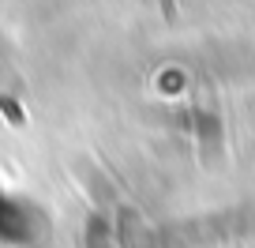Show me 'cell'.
Returning a JSON list of instances; mask_svg holds the SVG:
<instances>
[{"mask_svg": "<svg viewBox=\"0 0 255 248\" xmlns=\"http://www.w3.org/2000/svg\"><path fill=\"white\" fill-rule=\"evenodd\" d=\"M87 248H113L109 226H105V218H98V215L87 222Z\"/></svg>", "mask_w": 255, "mask_h": 248, "instance_id": "6da1fadb", "label": "cell"}]
</instances>
